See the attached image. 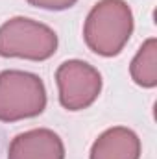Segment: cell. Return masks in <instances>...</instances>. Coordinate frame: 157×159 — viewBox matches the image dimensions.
<instances>
[{"mask_svg":"<svg viewBox=\"0 0 157 159\" xmlns=\"http://www.w3.org/2000/svg\"><path fill=\"white\" fill-rule=\"evenodd\" d=\"M59 104L67 111H81L96 102L102 93V74L81 59H69L56 70Z\"/></svg>","mask_w":157,"mask_h":159,"instance_id":"obj_4","label":"cell"},{"mask_svg":"<svg viewBox=\"0 0 157 159\" xmlns=\"http://www.w3.org/2000/svg\"><path fill=\"white\" fill-rule=\"evenodd\" d=\"M44 107L46 87L37 74L17 69L0 72V122L34 119Z\"/></svg>","mask_w":157,"mask_h":159,"instance_id":"obj_3","label":"cell"},{"mask_svg":"<svg viewBox=\"0 0 157 159\" xmlns=\"http://www.w3.org/2000/svg\"><path fill=\"white\" fill-rule=\"evenodd\" d=\"M131 80L144 89H154L157 85V39L150 37L137 50L129 65Z\"/></svg>","mask_w":157,"mask_h":159,"instance_id":"obj_7","label":"cell"},{"mask_svg":"<svg viewBox=\"0 0 157 159\" xmlns=\"http://www.w3.org/2000/svg\"><path fill=\"white\" fill-rule=\"evenodd\" d=\"M30 6L41 7V9H48V11H63L72 7L78 0H26Z\"/></svg>","mask_w":157,"mask_h":159,"instance_id":"obj_8","label":"cell"},{"mask_svg":"<svg viewBox=\"0 0 157 159\" xmlns=\"http://www.w3.org/2000/svg\"><path fill=\"white\" fill-rule=\"evenodd\" d=\"M7 159H65V144L56 131L34 128L13 137Z\"/></svg>","mask_w":157,"mask_h":159,"instance_id":"obj_5","label":"cell"},{"mask_svg":"<svg viewBox=\"0 0 157 159\" xmlns=\"http://www.w3.org/2000/svg\"><path fill=\"white\" fill-rule=\"evenodd\" d=\"M141 139L133 129L115 126L98 135L89 159H141Z\"/></svg>","mask_w":157,"mask_h":159,"instance_id":"obj_6","label":"cell"},{"mask_svg":"<svg viewBox=\"0 0 157 159\" xmlns=\"http://www.w3.org/2000/svg\"><path fill=\"white\" fill-rule=\"evenodd\" d=\"M57 34L39 20L13 17L0 24V56L28 61L50 59L57 50Z\"/></svg>","mask_w":157,"mask_h":159,"instance_id":"obj_2","label":"cell"},{"mask_svg":"<svg viewBox=\"0 0 157 159\" xmlns=\"http://www.w3.org/2000/svg\"><path fill=\"white\" fill-rule=\"evenodd\" d=\"M133 28V11L126 0H100L85 19L83 39L96 56L115 57L128 44Z\"/></svg>","mask_w":157,"mask_h":159,"instance_id":"obj_1","label":"cell"}]
</instances>
